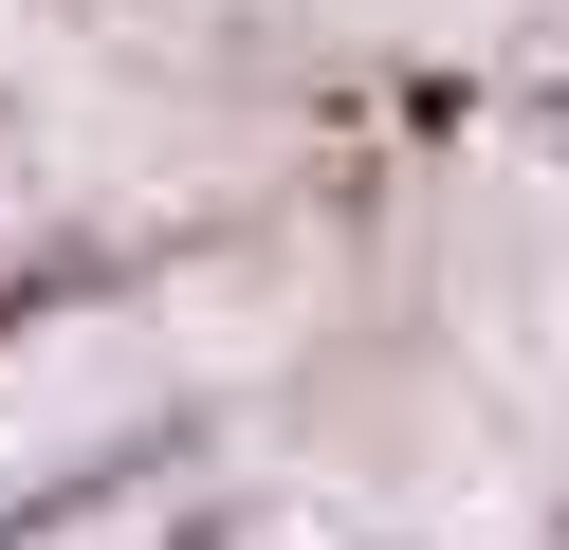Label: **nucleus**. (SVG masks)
I'll list each match as a JSON object with an SVG mask.
<instances>
[{
  "label": "nucleus",
  "instance_id": "nucleus-2",
  "mask_svg": "<svg viewBox=\"0 0 569 550\" xmlns=\"http://www.w3.org/2000/svg\"><path fill=\"white\" fill-rule=\"evenodd\" d=\"M0 550H166L148 496H92V513H38V532H0Z\"/></svg>",
  "mask_w": 569,
  "mask_h": 550
},
{
  "label": "nucleus",
  "instance_id": "nucleus-1",
  "mask_svg": "<svg viewBox=\"0 0 569 550\" xmlns=\"http://www.w3.org/2000/svg\"><path fill=\"white\" fill-rule=\"evenodd\" d=\"M148 403H184L166 312H38L19 349H0V532H19L56 477H92Z\"/></svg>",
  "mask_w": 569,
  "mask_h": 550
},
{
  "label": "nucleus",
  "instance_id": "nucleus-3",
  "mask_svg": "<svg viewBox=\"0 0 569 550\" xmlns=\"http://www.w3.org/2000/svg\"><path fill=\"white\" fill-rule=\"evenodd\" d=\"M551 73H569V37H551Z\"/></svg>",
  "mask_w": 569,
  "mask_h": 550
}]
</instances>
